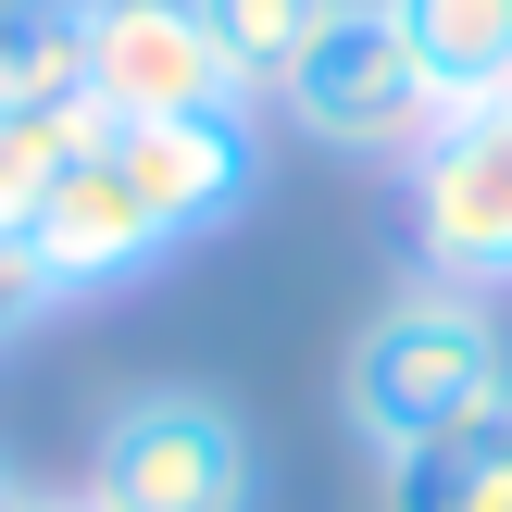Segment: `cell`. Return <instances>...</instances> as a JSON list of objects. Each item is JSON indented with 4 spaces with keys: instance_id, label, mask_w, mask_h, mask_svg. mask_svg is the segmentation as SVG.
Wrapping results in <instances>:
<instances>
[{
    "instance_id": "cell-8",
    "label": "cell",
    "mask_w": 512,
    "mask_h": 512,
    "mask_svg": "<svg viewBox=\"0 0 512 512\" xmlns=\"http://www.w3.org/2000/svg\"><path fill=\"white\" fill-rule=\"evenodd\" d=\"M388 13H400V38H413L438 113L512 100V0H388Z\"/></svg>"
},
{
    "instance_id": "cell-9",
    "label": "cell",
    "mask_w": 512,
    "mask_h": 512,
    "mask_svg": "<svg viewBox=\"0 0 512 512\" xmlns=\"http://www.w3.org/2000/svg\"><path fill=\"white\" fill-rule=\"evenodd\" d=\"M388 512H512V400L388 463Z\"/></svg>"
},
{
    "instance_id": "cell-6",
    "label": "cell",
    "mask_w": 512,
    "mask_h": 512,
    "mask_svg": "<svg viewBox=\"0 0 512 512\" xmlns=\"http://www.w3.org/2000/svg\"><path fill=\"white\" fill-rule=\"evenodd\" d=\"M125 163V188L150 200V225H163L175 250L225 238V225L263 200V125L250 113H163V125H100Z\"/></svg>"
},
{
    "instance_id": "cell-15",
    "label": "cell",
    "mask_w": 512,
    "mask_h": 512,
    "mask_svg": "<svg viewBox=\"0 0 512 512\" xmlns=\"http://www.w3.org/2000/svg\"><path fill=\"white\" fill-rule=\"evenodd\" d=\"M25 512H88V500H25Z\"/></svg>"
},
{
    "instance_id": "cell-1",
    "label": "cell",
    "mask_w": 512,
    "mask_h": 512,
    "mask_svg": "<svg viewBox=\"0 0 512 512\" xmlns=\"http://www.w3.org/2000/svg\"><path fill=\"white\" fill-rule=\"evenodd\" d=\"M512 400V338L500 313L475 288H438V275H413L400 300H375L363 325H350V363H338V425L363 438V463L388 475L400 450L450 438V425L500 413Z\"/></svg>"
},
{
    "instance_id": "cell-2",
    "label": "cell",
    "mask_w": 512,
    "mask_h": 512,
    "mask_svg": "<svg viewBox=\"0 0 512 512\" xmlns=\"http://www.w3.org/2000/svg\"><path fill=\"white\" fill-rule=\"evenodd\" d=\"M263 100L313 150H338V163H413V138L438 125V88H425V63H413L388 0H325V25L288 50V75Z\"/></svg>"
},
{
    "instance_id": "cell-10",
    "label": "cell",
    "mask_w": 512,
    "mask_h": 512,
    "mask_svg": "<svg viewBox=\"0 0 512 512\" xmlns=\"http://www.w3.org/2000/svg\"><path fill=\"white\" fill-rule=\"evenodd\" d=\"M0 113H88V0H0Z\"/></svg>"
},
{
    "instance_id": "cell-13",
    "label": "cell",
    "mask_w": 512,
    "mask_h": 512,
    "mask_svg": "<svg viewBox=\"0 0 512 512\" xmlns=\"http://www.w3.org/2000/svg\"><path fill=\"white\" fill-rule=\"evenodd\" d=\"M50 313H63V288H50V263H38L25 238H0V350H25V338L50 325Z\"/></svg>"
},
{
    "instance_id": "cell-5",
    "label": "cell",
    "mask_w": 512,
    "mask_h": 512,
    "mask_svg": "<svg viewBox=\"0 0 512 512\" xmlns=\"http://www.w3.org/2000/svg\"><path fill=\"white\" fill-rule=\"evenodd\" d=\"M238 50L213 38L200 0H88V113L100 125H163V113H250Z\"/></svg>"
},
{
    "instance_id": "cell-14",
    "label": "cell",
    "mask_w": 512,
    "mask_h": 512,
    "mask_svg": "<svg viewBox=\"0 0 512 512\" xmlns=\"http://www.w3.org/2000/svg\"><path fill=\"white\" fill-rule=\"evenodd\" d=\"M25 500H38V488H25V475H13V463H0V512H25Z\"/></svg>"
},
{
    "instance_id": "cell-7",
    "label": "cell",
    "mask_w": 512,
    "mask_h": 512,
    "mask_svg": "<svg viewBox=\"0 0 512 512\" xmlns=\"http://www.w3.org/2000/svg\"><path fill=\"white\" fill-rule=\"evenodd\" d=\"M25 250L50 263V288H63V300H113V288H138V275L175 263V238L150 225V200L125 188L113 138L75 150V175L50 188V213H38V238H25Z\"/></svg>"
},
{
    "instance_id": "cell-11",
    "label": "cell",
    "mask_w": 512,
    "mask_h": 512,
    "mask_svg": "<svg viewBox=\"0 0 512 512\" xmlns=\"http://www.w3.org/2000/svg\"><path fill=\"white\" fill-rule=\"evenodd\" d=\"M88 138H100V113H0V238H38L50 188L75 175Z\"/></svg>"
},
{
    "instance_id": "cell-12",
    "label": "cell",
    "mask_w": 512,
    "mask_h": 512,
    "mask_svg": "<svg viewBox=\"0 0 512 512\" xmlns=\"http://www.w3.org/2000/svg\"><path fill=\"white\" fill-rule=\"evenodd\" d=\"M200 13H213V38L238 50L250 88H275V75H288V50L325 25V0H200Z\"/></svg>"
},
{
    "instance_id": "cell-3",
    "label": "cell",
    "mask_w": 512,
    "mask_h": 512,
    "mask_svg": "<svg viewBox=\"0 0 512 512\" xmlns=\"http://www.w3.org/2000/svg\"><path fill=\"white\" fill-rule=\"evenodd\" d=\"M88 512H250L263 500V450L250 413L213 388H125L88 438Z\"/></svg>"
},
{
    "instance_id": "cell-4",
    "label": "cell",
    "mask_w": 512,
    "mask_h": 512,
    "mask_svg": "<svg viewBox=\"0 0 512 512\" xmlns=\"http://www.w3.org/2000/svg\"><path fill=\"white\" fill-rule=\"evenodd\" d=\"M400 225H413V263L438 288L500 300L512 288V100L488 113H438L400 163Z\"/></svg>"
}]
</instances>
